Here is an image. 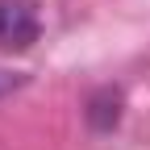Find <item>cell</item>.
<instances>
[{"label": "cell", "mask_w": 150, "mask_h": 150, "mask_svg": "<svg viewBox=\"0 0 150 150\" xmlns=\"http://www.w3.org/2000/svg\"><path fill=\"white\" fill-rule=\"evenodd\" d=\"M42 38V8L38 0H0V50L21 54Z\"/></svg>", "instance_id": "1"}, {"label": "cell", "mask_w": 150, "mask_h": 150, "mask_svg": "<svg viewBox=\"0 0 150 150\" xmlns=\"http://www.w3.org/2000/svg\"><path fill=\"white\" fill-rule=\"evenodd\" d=\"M21 83H25V75H17V71H4V67H0V96H8V92H17Z\"/></svg>", "instance_id": "2"}]
</instances>
